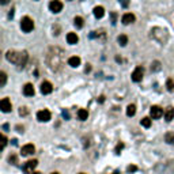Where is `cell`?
Instances as JSON below:
<instances>
[{
	"mask_svg": "<svg viewBox=\"0 0 174 174\" xmlns=\"http://www.w3.org/2000/svg\"><path fill=\"white\" fill-rule=\"evenodd\" d=\"M19 114H21L22 117L27 116V114H29V109L26 108V106H21V108H19Z\"/></svg>",
	"mask_w": 174,
	"mask_h": 174,
	"instance_id": "484cf974",
	"label": "cell"
},
{
	"mask_svg": "<svg viewBox=\"0 0 174 174\" xmlns=\"http://www.w3.org/2000/svg\"><path fill=\"white\" fill-rule=\"evenodd\" d=\"M5 59L8 60L10 63L12 64H16L19 68H23L27 63V59H29V54L26 50L23 52H16V50H8L5 53Z\"/></svg>",
	"mask_w": 174,
	"mask_h": 174,
	"instance_id": "7a4b0ae2",
	"label": "cell"
},
{
	"mask_svg": "<svg viewBox=\"0 0 174 174\" xmlns=\"http://www.w3.org/2000/svg\"><path fill=\"white\" fill-rule=\"evenodd\" d=\"M33 174H42V173H41V172H34Z\"/></svg>",
	"mask_w": 174,
	"mask_h": 174,
	"instance_id": "d6a6232c",
	"label": "cell"
},
{
	"mask_svg": "<svg viewBox=\"0 0 174 174\" xmlns=\"http://www.w3.org/2000/svg\"><path fill=\"white\" fill-rule=\"evenodd\" d=\"M49 10L54 14H59L63 10V3L59 2V0H53V2L49 3Z\"/></svg>",
	"mask_w": 174,
	"mask_h": 174,
	"instance_id": "52a82bcc",
	"label": "cell"
},
{
	"mask_svg": "<svg viewBox=\"0 0 174 174\" xmlns=\"http://www.w3.org/2000/svg\"><path fill=\"white\" fill-rule=\"evenodd\" d=\"M166 87H167V90H169L170 92H173L174 91V80L173 79H169L166 82Z\"/></svg>",
	"mask_w": 174,
	"mask_h": 174,
	"instance_id": "d4e9b609",
	"label": "cell"
},
{
	"mask_svg": "<svg viewBox=\"0 0 174 174\" xmlns=\"http://www.w3.org/2000/svg\"><path fill=\"white\" fill-rule=\"evenodd\" d=\"M136 114V106L135 105H128L127 106V116L128 117H132V116Z\"/></svg>",
	"mask_w": 174,
	"mask_h": 174,
	"instance_id": "ffe728a7",
	"label": "cell"
},
{
	"mask_svg": "<svg viewBox=\"0 0 174 174\" xmlns=\"http://www.w3.org/2000/svg\"><path fill=\"white\" fill-rule=\"evenodd\" d=\"M140 124L144 127V128H150V127H151V118H150V117H144V118H141Z\"/></svg>",
	"mask_w": 174,
	"mask_h": 174,
	"instance_id": "603a6c76",
	"label": "cell"
},
{
	"mask_svg": "<svg viewBox=\"0 0 174 174\" xmlns=\"http://www.w3.org/2000/svg\"><path fill=\"white\" fill-rule=\"evenodd\" d=\"M78 41H79V37H78L76 33H68V34H67V42H68V44L75 45Z\"/></svg>",
	"mask_w": 174,
	"mask_h": 174,
	"instance_id": "9a60e30c",
	"label": "cell"
},
{
	"mask_svg": "<svg viewBox=\"0 0 174 174\" xmlns=\"http://www.w3.org/2000/svg\"><path fill=\"white\" fill-rule=\"evenodd\" d=\"M78 117H79V120L85 121V120H87V117H89V112H87L86 109H79L78 110Z\"/></svg>",
	"mask_w": 174,
	"mask_h": 174,
	"instance_id": "d6986e66",
	"label": "cell"
},
{
	"mask_svg": "<svg viewBox=\"0 0 174 174\" xmlns=\"http://www.w3.org/2000/svg\"><path fill=\"white\" fill-rule=\"evenodd\" d=\"M80 174H86V173H80Z\"/></svg>",
	"mask_w": 174,
	"mask_h": 174,
	"instance_id": "d590c367",
	"label": "cell"
},
{
	"mask_svg": "<svg viewBox=\"0 0 174 174\" xmlns=\"http://www.w3.org/2000/svg\"><path fill=\"white\" fill-rule=\"evenodd\" d=\"M165 140L169 144H174V132H167L165 135Z\"/></svg>",
	"mask_w": 174,
	"mask_h": 174,
	"instance_id": "7402d4cb",
	"label": "cell"
},
{
	"mask_svg": "<svg viewBox=\"0 0 174 174\" xmlns=\"http://www.w3.org/2000/svg\"><path fill=\"white\" fill-rule=\"evenodd\" d=\"M8 161H10V162H12V163L15 165V163H16V156H15V155H11L10 158H8Z\"/></svg>",
	"mask_w": 174,
	"mask_h": 174,
	"instance_id": "f546056e",
	"label": "cell"
},
{
	"mask_svg": "<svg viewBox=\"0 0 174 174\" xmlns=\"http://www.w3.org/2000/svg\"><path fill=\"white\" fill-rule=\"evenodd\" d=\"M0 109H2L3 113H8L11 112V109H12V105H11V101L8 99V98H3L2 101H0Z\"/></svg>",
	"mask_w": 174,
	"mask_h": 174,
	"instance_id": "ba28073f",
	"label": "cell"
},
{
	"mask_svg": "<svg viewBox=\"0 0 174 174\" xmlns=\"http://www.w3.org/2000/svg\"><path fill=\"white\" fill-rule=\"evenodd\" d=\"M50 174H60V173H57V172H53V173H50Z\"/></svg>",
	"mask_w": 174,
	"mask_h": 174,
	"instance_id": "836d02e7",
	"label": "cell"
},
{
	"mask_svg": "<svg viewBox=\"0 0 174 174\" xmlns=\"http://www.w3.org/2000/svg\"><path fill=\"white\" fill-rule=\"evenodd\" d=\"M105 101V97H99V102H103Z\"/></svg>",
	"mask_w": 174,
	"mask_h": 174,
	"instance_id": "1f68e13d",
	"label": "cell"
},
{
	"mask_svg": "<svg viewBox=\"0 0 174 174\" xmlns=\"http://www.w3.org/2000/svg\"><path fill=\"white\" fill-rule=\"evenodd\" d=\"M7 137H5V135H2V150L5 148V146H7Z\"/></svg>",
	"mask_w": 174,
	"mask_h": 174,
	"instance_id": "4316f807",
	"label": "cell"
},
{
	"mask_svg": "<svg viewBox=\"0 0 174 174\" xmlns=\"http://www.w3.org/2000/svg\"><path fill=\"white\" fill-rule=\"evenodd\" d=\"M74 25H75V27H76V29H82L83 26H85V21H83L82 16H75Z\"/></svg>",
	"mask_w": 174,
	"mask_h": 174,
	"instance_id": "ac0fdd59",
	"label": "cell"
},
{
	"mask_svg": "<svg viewBox=\"0 0 174 174\" xmlns=\"http://www.w3.org/2000/svg\"><path fill=\"white\" fill-rule=\"evenodd\" d=\"M21 29L25 33H30L31 30L34 29V22L31 18H29V16H25V18H22L21 21Z\"/></svg>",
	"mask_w": 174,
	"mask_h": 174,
	"instance_id": "3957f363",
	"label": "cell"
},
{
	"mask_svg": "<svg viewBox=\"0 0 174 174\" xmlns=\"http://www.w3.org/2000/svg\"><path fill=\"white\" fill-rule=\"evenodd\" d=\"M143 75H144L143 67H137V68L132 72V80H133V82H136V83L141 82V79H143Z\"/></svg>",
	"mask_w": 174,
	"mask_h": 174,
	"instance_id": "8992f818",
	"label": "cell"
},
{
	"mask_svg": "<svg viewBox=\"0 0 174 174\" xmlns=\"http://www.w3.org/2000/svg\"><path fill=\"white\" fill-rule=\"evenodd\" d=\"M117 41H118V44H120L121 46H125L127 44H128V37H127L125 34H121V36H118Z\"/></svg>",
	"mask_w": 174,
	"mask_h": 174,
	"instance_id": "44dd1931",
	"label": "cell"
},
{
	"mask_svg": "<svg viewBox=\"0 0 174 174\" xmlns=\"http://www.w3.org/2000/svg\"><path fill=\"white\" fill-rule=\"evenodd\" d=\"M173 118H174V108L169 106V108L165 110V120H166L167 123H170Z\"/></svg>",
	"mask_w": 174,
	"mask_h": 174,
	"instance_id": "5bb4252c",
	"label": "cell"
},
{
	"mask_svg": "<svg viewBox=\"0 0 174 174\" xmlns=\"http://www.w3.org/2000/svg\"><path fill=\"white\" fill-rule=\"evenodd\" d=\"M136 170H137V167L135 166V165H130V166L128 167V172L130 173V172H136Z\"/></svg>",
	"mask_w": 174,
	"mask_h": 174,
	"instance_id": "f1b7e54d",
	"label": "cell"
},
{
	"mask_svg": "<svg viewBox=\"0 0 174 174\" xmlns=\"http://www.w3.org/2000/svg\"><path fill=\"white\" fill-rule=\"evenodd\" d=\"M34 151H36V147L33 144H26V146L22 147L21 154H22V156H29V155H33Z\"/></svg>",
	"mask_w": 174,
	"mask_h": 174,
	"instance_id": "30bf717a",
	"label": "cell"
},
{
	"mask_svg": "<svg viewBox=\"0 0 174 174\" xmlns=\"http://www.w3.org/2000/svg\"><path fill=\"white\" fill-rule=\"evenodd\" d=\"M37 165H38V161H37V159H30V161H27L25 165H23V172L26 174L34 173L33 170L37 167Z\"/></svg>",
	"mask_w": 174,
	"mask_h": 174,
	"instance_id": "277c9868",
	"label": "cell"
},
{
	"mask_svg": "<svg viewBox=\"0 0 174 174\" xmlns=\"http://www.w3.org/2000/svg\"><path fill=\"white\" fill-rule=\"evenodd\" d=\"M90 69H91V67H90V64H87V67H86V72H89Z\"/></svg>",
	"mask_w": 174,
	"mask_h": 174,
	"instance_id": "4dcf8cb0",
	"label": "cell"
},
{
	"mask_svg": "<svg viewBox=\"0 0 174 174\" xmlns=\"http://www.w3.org/2000/svg\"><path fill=\"white\" fill-rule=\"evenodd\" d=\"M52 91H53V85H52L50 82L45 80V82H42V83H41V92H42L44 95L50 94Z\"/></svg>",
	"mask_w": 174,
	"mask_h": 174,
	"instance_id": "9c48e42d",
	"label": "cell"
},
{
	"mask_svg": "<svg viewBox=\"0 0 174 174\" xmlns=\"http://www.w3.org/2000/svg\"><path fill=\"white\" fill-rule=\"evenodd\" d=\"M68 65H71L72 68H76V67L80 65V57L78 56H72L68 59Z\"/></svg>",
	"mask_w": 174,
	"mask_h": 174,
	"instance_id": "2e32d148",
	"label": "cell"
},
{
	"mask_svg": "<svg viewBox=\"0 0 174 174\" xmlns=\"http://www.w3.org/2000/svg\"><path fill=\"white\" fill-rule=\"evenodd\" d=\"M34 92H36V90H34L31 83H26V85L23 86V94H25L26 97H33Z\"/></svg>",
	"mask_w": 174,
	"mask_h": 174,
	"instance_id": "7c38bea8",
	"label": "cell"
},
{
	"mask_svg": "<svg viewBox=\"0 0 174 174\" xmlns=\"http://www.w3.org/2000/svg\"><path fill=\"white\" fill-rule=\"evenodd\" d=\"M52 114L50 112H49L48 109H44V110H40L38 113H37V120L41 121V123H48L49 120H50Z\"/></svg>",
	"mask_w": 174,
	"mask_h": 174,
	"instance_id": "5b68a950",
	"label": "cell"
},
{
	"mask_svg": "<svg viewBox=\"0 0 174 174\" xmlns=\"http://www.w3.org/2000/svg\"><path fill=\"white\" fill-rule=\"evenodd\" d=\"M113 174H120V173H117V172H116V173H113Z\"/></svg>",
	"mask_w": 174,
	"mask_h": 174,
	"instance_id": "e575fe53",
	"label": "cell"
},
{
	"mask_svg": "<svg viewBox=\"0 0 174 174\" xmlns=\"http://www.w3.org/2000/svg\"><path fill=\"white\" fill-rule=\"evenodd\" d=\"M150 114H151L152 118H161L162 116H163V110H162L159 106H151V109H150Z\"/></svg>",
	"mask_w": 174,
	"mask_h": 174,
	"instance_id": "8fae6325",
	"label": "cell"
},
{
	"mask_svg": "<svg viewBox=\"0 0 174 174\" xmlns=\"http://www.w3.org/2000/svg\"><path fill=\"white\" fill-rule=\"evenodd\" d=\"M46 63H48L49 68L54 72H59L63 69L65 64V52L61 48L53 46L48 50L46 53Z\"/></svg>",
	"mask_w": 174,
	"mask_h": 174,
	"instance_id": "6da1fadb",
	"label": "cell"
},
{
	"mask_svg": "<svg viewBox=\"0 0 174 174\" xmlns=\"http://www.w3.org/2000/svg\"><path fill=\"white\" fill-rule=\"evenodd\" d=\"M124 148V143H118L117 146H116V154H120V151Z\"/></svg>",
	"mask_w": 174,
	"mask_h": 174,
	"instance_id": "83f0119b",
	"label": "cell"
},
{
	"mask_svg": "<svg viewBox=\"0 0 174 174\" xmlns=\"http://www.w3.org/2000/svg\"><path fill=\"white\" fill-rule=\"evenodd\" d=\"M94 15H95V18L101 19L103 15H105V8H103L102 5H97V7L94 8Z\"/></svg>",
	"mask_w": 174,
	"mask_h": 174,
	"instance_id": "e0dca14e",
	"label": "cell"
},
{
	"mask_svg": "<svg viewBox=\"0 0 174 174\" xmlns=\"http://www.w3.org/2000/svg\"><path fill=\"white\" fill-rule=\"evenodd\" d=\"M7 83V74L5 72H0V87H4Z\"/></svg>",
	"mask_w": 174,
	"mask_h": 174,
	"instance_id": "cb8c5ba5",
	"label": "cell"
},
{
	"mask_svg": "<svg viewBox=\"0 0 174 174\" xmlns=\"http://www.w3.org/2000/svg\"><path fill=\"white\" fill-rule=\"evenodd\" d=\"M135 15H133L132 12H127L123 15V18H121V22L124 23V25H129V23H133L135 22Z\"/></svg>",
	"mask_w": 174,
	"mask_h": 174,
	"instance_id": "4fadbf2b",
	"label": "cell"
}]
</instances>
